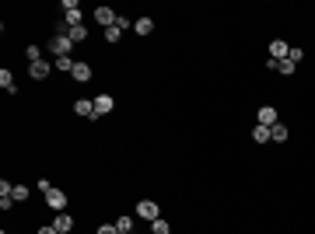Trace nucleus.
<instances>
[{"label": "nucleus", "mask_w": 315, "mask_h": 234, "mask_svg": "<svg viewBox=\"0 0 315 234\" xmlns=\"http://www.w3.org/2000/svg\"><path fill=\"white\" fill-rule=\"evenodd\" d=\"M133 217H140V220H151V224H154L158 217H161V206H158L154 200H140V203H137V210H133Z\"/></svg>", "instance_id": "1"}, {"label": "nucleus", "mask_w": 315, "mask_h": 234, "mask_svg": "<svg viewBox=\"0 0 315 234\" xmlns=\"http://www.w3.org/2000/svg\"><path fill=\"white\" fill-rule=\"evenodd\" d=\"M70 49H74V38L70 35H60L56 32V38H49V53L60 60V56H70Z\"/></svg>", "instance_id": "2"}, {"label": "nucleus", "mask_w": 315, "mask_h": 234, "mask_svg": "<svg viewBox=\"0 0 315 234\" xmlns=\"http://www.w3.org/2000/svg\"><path fill=\"white\" fill-rule=\"evenodd\" d=\"M63 18H67V28L81 25V7H77V0H63Z\"/></svg>", "instance_id": "3"}, {"label": "nucleus", "mask_w": 315, "mask_h": 234, "mask_svg": "<svg viewBox=\"0 0 315 234\" xmlns=\"http://www.w3.org/2000/svg\"><path fill=\"white\" fill-rule=\"evenodd\" d=\"M46 203H49V210L63 213V206H67V192H63V189H49V192H46Z\"/></svg>", "instance_id": "4"}, {"label": "nucleus", "mask_w": 315, "mask_h": 234, "mask_svg": "<svg viewBox=\"0 0 315 234\" xmlns=\"http://www.w3.org/2000/svg\"><path fill=\"white\" fill-rule=\"evenodd\" d=\"M95 21H98L102 28H112L116 21H119V14H116L112 7H95Z\"/></svg>", "instance_id": "5"}, {"label": "nucleus", "mask_w": 315, "mask_h": 234, "mask_svg": "<svg viewBox=\"0 0 315 234\" xmlns=\"http://www.w3.org/2000/svg\"><path fill=\"white\" fill-rule=\"evenodd\" d=\"M291 56V46L284 42V38H273L270 42V60H287Z\"/></svg>", "instance_id": "6"}, {"label": "nucleus", "mask_w": 315, "mask_h": 234, "mask_svg": "<svg viewBox=\"0 0 315 234\" xmlns=\"http://www.w3.org/2000/svg\"><path fill=\"white\" fill-rule=\"evenodd\" d=\"M49 70H53V63H46V60H39V63H32V67H28L32 81H46V77H49Z\"/></svg>", "instance_id": "7"}, {"label": "nucleus", "mask_w": 315, "mask_h": 234, "mask_svg": "<svg viewBox=\"0 0 315 234\" xmlns=\"http://www.w3.org/2000/svg\"><path fill=\"white\" fill-rule=\"evenodd\" d=\"M266 67L277 70V73H284V77H291V73L298 70V63H291V60H266Z\"/></svg>", "instance_id": "8"}, {"label": "nucleus", "mask_w": 315, "mask_h": 234, "mask_svg": "<svg viewBox=\"0 0 315 234\" xmlns=\"http://www.w3.org/2000/svg\"><path fill=\"white\" fill-rule=\"evenodd\" d=\"M74 112L81 115V119H98V112H95V101H88V98H81L74 105Z\"/></svg>", "instance_id": "9"}, {"label": "nucleus", "mask_w": 315, "mask_h": 234, "mask_svg": "<svg viewBox=\"0 0 315 234\" xmlns=\"http://www.w3.org/2000/svg\"><path fill=\"white\" fill-rule=\"evenodd\" d=\"M112 108H116L112 95H95V112H98V119H102V115H109Z\"/></svg>", "instance_id": "10"}, {"label": "nucleus", "mask_w": 315, "mask_h": 234, "mask_svg": "<svg viewBox=\"0 0 315 234\" xmlns=\"http://www.w3.org/2000/svg\"><path fill=\"white\" fill-rule=\"evenodd\" d=\"M74 81H81V84H88V81H91V63H84V60H77V63H74Z\"/></svg>", "instance_id": "11"}, {"label": "nucleus", "mask_w": 315, "mask_h": 234, "mask_svg": "<svg viewBox=\"0 0 315 234\" xmlns=\"http://www.w3.org/2000/svg\"><path fill=\"white\" fill-rule=\"evenodd\" d=\"M53 227H56L60 234H70V231H74V217H70V213H56V217H53Z\"/></svg>", "instance_id": "12"}, {"label": "nucleus", "mask_w": 315, "mask_h": 234, "mask_svg": "<svg viewBox=\"0 0 315 234\" xmlns=\"http://www.w3.org/2000/svg\"><path fill=\"white\" fill-rule=\"evenodd\" d=\"M256 119H259V126H273V123H277V108H273V105H263Z\"/></svg>", "instance_id": "13"}, {"label": "nucleus", "mask_w": 315, "mask_h": 234, "mask_svg": "<svg viewBox=\"0 0 315 234\" xmlns=\"http://www.w3.org/2000/svg\"><path fill=\"white\" fill-rule=\"evenodd\" d=\"M0 88H4L7 95H18V84H14V73L11 70H0Z\"/></svg>", "instance_id": "14"}, {"label": "nucleus", "mask_w": 315, "mask_h": 234, "mask_svg": "<svg viewBox=\"0 0 315 234\" xmlns=\"http://www.w3.org/2000/svg\"><path fill=\"white\" fill-rule=\"evenodd\" d=\"M270 140L287 143V126H284V123H273V126H270Z\"/></svg>", "instance_id": "15"}, {"label": "nucleus", "mask_w": 315, "mask_h": 234, "mask_svg": "<svg viewBox=\"0 0 315 234\" xmlns=\"http://www.w3.org/2000/svg\"><path fill=\"white\" fill-rule=\"evenodd\" d=\"M116 231H119V234H133V217H130V213H123L119 220H116Z\"/></svg>", "instance_id": "16"}, {"label": "nucleus", "mask_w": 315, "mask_h": 234, "mask_svg": "<svg viewBox=\"0 0 315 234\" xmlns=\"http://www.w3.org/2000/svg\"><path fill=\"white\" fill-rule=\"evenodd\" d=\"M67 35L74 38V46H77V42H84V38H88V28L84 25H74V28H67Z\"/></svg>", "instance_id": "17"}, {"label": "nucleus", "mask_w": 315, "mask_h": 234, "mask_svg": "<svg viewBox=\"0 0 315 234\" xmlns=\"http://www.w3.org/2000/svg\"><path fill=\"white\" fill-rule=\"evenodd\" d=\"M133 32H137V35H151V32H154V21H151V18H140V21H133Z\"/></svg>", "instance_id": "18"}, {"label": "nucleus", "mask_w": 315, "mask_h": 234, "mask_svg": "<svg viewBox=\"0 0 315 234\" xmlns=\"http://www.w3.org/2000/svg\"><path fill=\"white\" fill-rule=\"evenodd\" d=\"M252 140H256L259 147H263V143H270V126H256V130H252Z\"/></svg>", "instance_id": "19"}, {"label": "nucleus", "mask_w": 315, "mask_h": 234, "mask_svg": "<svg viewBox=\"0 0 315 234\" xmlns=\"http://www.w3.org/2000/svg\"><path fill=\"white\" fill-rule=\"evenodd\" d=\"M151 234H172V224H168V220H161V217H158V220L151 224Z\"/></svg>", "instance_id": "20"}, {"label": "nucleus", "mask_w": 315, "mask_h": 234, "mask_svg": "<svg viewBox=\"0 0 315 234\" xmlns=\"http://www.w3.org/2000/svg\"><path fill=\"white\" fill-rule=\"evenodd\" d=\"M74 63H77V60H70V56H60L53 67H56V70H63V73H74Z\"/></svg>", "instance_id": "21"}, {"label": "nucleus", "mask_w": 315, "mask_h": 234, "mask_svg": "<svg viewBox=\"0 0 315 234\" xmlns=\"http://www.w3.org/2000/svg\"><path fill=\"white\" fill-rule=\"evenodd\" d=\"M119 38H123V28H119V25L105 28V42H119Z\"/></svg>", "instance_id": "22"}, {"label": "nucleus", "mask_w": 315, "mask_h": 234, "mask_svg": "<svg viewBox=\"0 0 315 234\" xmlns=\"http://www.w3.org/2000/svg\"><path fill=\"white\" fill-rule=\"evenodd\" d=\"M11 196H14V203H25V200H28V185H14Z\"/></svg>", "instance_id": "23"}, {"label": "nucleus", "mask_w": 315, "mask_h": 234, "mask_svg": "<svg viewBox=\"0 0 315 234\" xmlns=\"http://www.w3.org/2000/svg\"><path fill=\"white\" fill-rule=\"evenodd\" d=\"M25 56H28L32 63H39V60H42V49H39V46H28V49H25Z\"/></svg>", "instance_id": "24"}, {"label": "nucleus", "mask_w": 315, "mask_h": 234, "mask_svg": "<svg viewBox=\"0 0 315 234\" xmlns=\"http://www.w3.org/2000/svg\"><path fill=\"white\" fill-rule=\"evenodd\" d=\"M301 56H305V53H301L298 46H291V56H287V60H291V63H301Z\"/></svg>", "instance_id": "25"}, {"label": "nucleus", "mask_w": 315, "mask_h": 234, "mask_svg": "<svg viewBox=\"0 0 315 234\" xmlns=\"http://www.w3.org/2000/svg\"><path fill=\"white\" fill-rule=\"evenodd\" d=\"M14 206V196H0V210H11Z\"/></svg>", "instance_id": "26"}, {"label": "nucleus", "mask_w": 315, "mask_h": 234, "mask_svg": "<svg viewBox=\"0 0 315 234\" xmlns=\"http://www.w3.org/2000/svg\"><path fill=\"white\" fill-rule=\"evenodd\" d=\"M98 234H119V231H116V224H102V227H98Z\"/></svg>", "instance_id": "27"}, {"label": "nucleus", "mask_w": 315, "mask_h": 234, "mask_svg": "<svg viewBox=\"0 0 315 234\" xmlns=\"http://www.w3.org/2000/svg\"><path fill=\"white\" fill-rule=\"evenodd\" d=\"M39 234H60V231H56V227L49 224V227H39Z\"/></svg>", "instance_id": "28"}, {"label": "nucleus", "mask_w": 315, "mask_h": 234, "mask_svg": "<svg viewBox=\"0 0 315 234\" xmlns=\"http://www.w3.org/2000/svg\"><path fill=\"white\" fill-rule=\"evenodd\" d=\"M4 234H7V231H4Z\"/></svg>", "instance_id": "29"}]
</instances>
